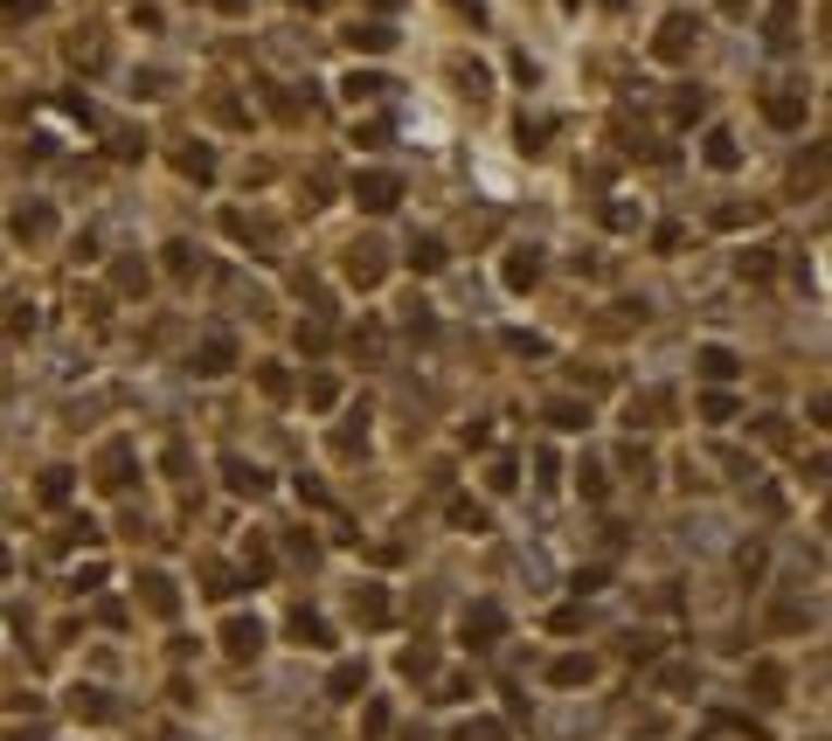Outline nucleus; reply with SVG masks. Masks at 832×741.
Here are the masks:
<instances>
[{
    "label": "nucleus",
    "instance_id": "7ed1b4c3",
    "mask_svg": "<svg viewBox=\"0 0 832 741\" xmlns=\"http://www.w3.org/2000/svg\"><path fill=\"white\" fill-rule=\"evenodd\" d=\"M354 201H362L368 215H389V208L403 201V181L395 174H354Z\"/></svg>",
    "mask_w": 832,
    "mask_h": 741
},
{
    "label": "nucleus",
    "instance_id": "2eb2a0df",
    "mask_svg": "<svg viewBox=\"0 0 832 741\" xmlns=\"http://www.w3.org/2000/svg\"><path fill=\"white\" fill-rule=\"evenodd\" d=\"M535 277H541V250H514V257H506V292H527Z\"/></svg>",
    "mask_w": 832,
    "mask_h": 741
},
{
    "label": "nucleus",
    "instance_id": "ddd939ff",
    "mask_svg": "<svg viewBox=\"0 0 832 741\" xmlns=\"http://www.w3.org/2000/svg\"><path fill=\"white\" fill-rule=\"evenodd\" d=\"M444 263H451L444 243H430V236H424V243H409V271H416V277H438Z\"/></svg>",
    "mask_w": 832,
    "mask_h": 741
},
{
    "label": "nucleus",
    "instance_id": "0eeeda50",
    "mask_svg": "<svg viewBox=\"0 0 832 741\" xmlns=\"http://www.w3.org/2000/svg\"><path fill=\"white\" fill-rule=\"evenodd\" d=\"M139 603H146L154 617H174V610H181V589L167 582L160 568H146V576H139Z\"/></svg>",
    "mask_w": 832,
    "mask_h": 741
},
{
    "label": "nucleus",
    "instance_id": "49530a36",
    "mask_svg": "<svg viewBox=\"0 0 832 741\" xmlns=\"http://www.w3.org/2000/svg\"><path fill=\"white\" fill-rule=\"evenodd\" d=\"M0 8H8V14H35V8H42V0H0Z\"/></svg>",
    "mask_w": 832,
    "mask_h": 741
},
{
    "label": "nucleus",
    "instance_id": "4468645a",
    "mask_svg": "<svg viewBox=\"0 0 832 741\" xmlns=\"http://www.w3.org/2000/svg\"><path fill=\"white\" fill-rule=\"evenodd\" d=\"M701 160L714 166V174H729V166H735V160H743V146H735V139H729V132H708V139H701Z\"/></svg>",
    "mask_w": 832,
    "mask_h": 741
},
{
    "label": "nucleus",
    "instance_id": "f8f14e48",
    "mask_svg": "<svg viewBox=\"0 0 832 741\" xmlns=\"http://www.w3.org/2000/svg\"><path fill=\"white\" fill-rule=\"evenodd\" d=\"M382 271H389V257L375 250V243H362V250L347 257V277H354V284H382Z\"/></svg>",
    "mask_w": 832,
    "mask_h": 741
},
{
    "label": "nucleus",
    "instance_id": "c756f323",
    "mask_svg": "<svg viewBox=\"0 0 832 741\" xmlns=\"http://www.w3.org/2000/svg\"><path fill=\"white\" fill-rule=\"evenodd\" d=\"M430 665H438V652H430V644H409V652H403V672H409V679H424Z\"/></svg>",
    "mask_w": 832,
    "mask_h": 741
},
{
    "label": "nucleus",
    "instance_id": "37998d69",
    "mask_svg": "<svg viewBox=\"0 0 832 741\" xmlns=\"http://www.w3.org/2000/svg\"><path fill=\"white\" fill-rule=\"evenodd\" d=\"M603 582H611V576H603V568H583V576H576V596H597Z\"/></svg>",
    "mask_w": 832,
    "mask_h": 741
},
{
    "label": "nucleus",
    "instance_id": "6ab92c4d",
    "mask_svg": "<svg viewBox=\"0 0 832 741\" xmlns=\"http://www.w3.org/2000/svg\"><path fill=\"white\" fill-rule=\"evenodd\" d=\"M694 409H701V423H714V430H722V423H735V395H729V388H708Z\"/></svg>",
    "mask_w": 832,
    "mask_h": 741
},
{
    "label": "nucleus",
    "instance_id": "412c9836",
    "mask_svg": "<svg viewBox=\"0 0 832 741\" xmlns=\"http://www.w3.org/2000/svg\"><path fill=\"white\" fill-rule=\"evenodd\" d=\"M222 479H230V492H250V499H257V492H271V479H264L257 465H243V458H230V471H222Z\"/></svg>",
    "mask_w": 832,
    "mask_h": 741
},
{
    "label": "nucleus",
    "instance_id": "de8ad7c7",
    "mask_svg": "<svg viewBox=\"0 0 832 741\" xmlns=\"http://www.w3.org/2000/svg\"><path fill=\"white\" fill-rule=\"evenodd\" d=\"M216 8H222V14H236V8H250V0H216Z\"/></svg>",
    "mask_w": 832,
    "mask_h": 741
},
{
    "label": "nucleus",
    "instance_id": "f257e3e1",
    "mask_svg": "<svg viewBox=\"0 0 832 741\" xmlns=\"http://www.w3.org/2000/svg\"><path fill=\"white\" fill-rule=\"evenodd\" d=\"M458 638L472 644V652H493V644L506 638V610L493 596H479V603H465V617H458Z\"/></svg>",
    "mask_w": 832,
    "mask_h": 741
},
{
    "label": "nucleus",
    "instance_id": "cd10ccee",
    "mask_svg": "<svg viewBox=\"0 0 832 741\" xmlns=\"http://www.w3.org/2000/svg\"><path fill=\"white\" fill-rule=\"evenodd\" d=\"M694 687H701L694 665H666V672H659V693H694Z\"/></svg>",
    "mask_w": 832,
    "mask_h": 741
},
{
    "label": "nucleus",
    "instance_id": "864d4df0",
    "mask_svg": "<svg viewBox=\"0 0 832 741\" xmlns=\"http://www.w3.org/2000/svg\"><path fill=\"white\" fill-rule=\"evenodd\" d=\"M472 8H479V0H472Z\"/></svg>",
    "mask_w": 832,
    "mask_h": 741
},
{
    "label": "nucleus",
    "instance_id": "9b49d317",
    "mask_svg": "<svg viewBox=\"0 0 832 741\" xmlns=\"http://www.w3.org/2000/svg\"><path fill=\"white\" fill-rule=\"evenodd\" d=\"M56 230V208L49 201H22L14 208V236H49Z\"/></svg>",
    "mask_w": 832,
    "mask_h": 741
},
{
    "label": "nucleus",
    "instance_id": "e433bc0d",
    "mask_svg": "<svg viewBox=\"0 0 832 741\" xmlns=\"http://www.w3.org/2000/svg\"><path fill=\"white\" fill-rule=\"evenodd\" d=\"M354 146H389V125L382 119H362V125H354Z\"/></svg>",
    "mask_w": 832,
    "mask_h": 741
},
{
    "label": "nucleus",
    "instance_id": "79ce46f5",
    "mask_svg": "<svg viewBox=\"0 0 832 741\" xmlns=\"http://www.w3.org/2000/svg\"><path fill=\"white\" fill-rule=\"evenodd\" d=\"M535 479H541V485L562 479V458H555V450H541V458H535Z\"/></svg>",
    "mask_w": 832,
    "mask_h": 741
},
{
    "label": "nucleus",
    "instance_id": "6e6552de",
    "mask_svg": "<svg viewBox=\"0 0 832 741\" xmlns=\"http://www.w3.org/2000/svg\"><path fill=\"white\" fill-rule=\"evenodd\" d=\"M285 638H292V644H313V652H333V631H327V617H313L306 603H298V610H292Z\"/></svg>",
    "mask_w": 832,
    "mask_h": 741
},
{
    "label": "nucleus",
    "instance_id": "a19ab883",
    "mask_svg": "<svg viewBox=\"0 0 832 741\" xmlns=\"http://www.w3.org/2000/svg\"><path fill=\"white\" fill-rule=\"evenodd\" d=\"M362 728H368V734H389V700H368V714H362Z\"/></svg>",
    "mask_w": 832,
    "mask_h": 741
},
{
    "label": "nucleus",
    "instance_id": "c03bdc74",
    "mask_svg": "<svg viewBox=\"0 0 832 741\" xmlns=\"http://www.w3.org/2000/svg\"><path fill=\"white\" fill-rule=\"evenodd\" d=\"M77 589H105V561H90V568H77V576H70Z\"/></svg>",
    "mask_w": 832,
    "mask_h": 741
},
{
    "label": "nucleus",
    "instance_id": "f704fd0d",
    "mask_svg": "<svg viewBox=\"0 0 832 741\" xmlns=\"http://www.w3.org/2000/svg\"><path fill=\"white\" fill-rule=\"evenodd\" d=\"M167 271H174V277H195V250H187V243H167Z\"/></svg>",
    "mask_w": 832,
    "mask_h": 741
},
{
    "label": "nucleus",
    "instance_id": "aec40b11",
    "mask_svg": "<svg viewBox=\"0 0 832 741\" xmlns=\"http://www.w3.org/2000/svg\"><path fill=\"white\" fill-rule=\"evenodd\" d=\"M763 111H770V125H784V132L805 125V98H791V90H778V98H770Z\"/></svg>",
    "mask_w": 832,
    "mask_h": 741
},
{
    "label": "nucleus",
    "instance_id": "c85d7f7f",
    "mask_svg": "<svg viewBox=\"0 0 832 741\" xmlns=\"http://www.w3.org/2000/svg\"><path fill=\"white\" fill-rule=\"evenodd\" d=\"M306 403H313V409L340 403V382H333V374H313V382H306Z\"/></svg>",
    "mask_w": 832,
    "mask_h": 741
},
{
    "label": "nucleus",
    "instance_id": "09e8293b",
    "mask_svg": "<svg viewBox=\"0 0 832 741\" xmlns=\"http://www.w3.org/2000/svg\"><path fill=\"white\" fill-rule=\"evenodd\" d=\"M14 741H49V734H35V728H22V734H14Z\"/></svg>",
    "mask_w": 832,
    "mask_h": 741
},
{
    "label": "nucleus",
    "instance_id": "2f4dec72",
    "mask_svg": "<svg viewBox=\"0 0 832 741\" xmlns=\"http://www.w3.org/2000/svg\"><path fill=\"white\" fill-rule=\"evenodd\" d=\"M506 347H514V354H527V360H541V354H548V339H541V333H521V326H514V333H506Z\"/></svg>",
    "mask_w": 832,
    "mask_h": 741
},
{
    "label": "nucleus",
    "instance_id": "a211bd4d",
    "mask_svg": "<svg viewBox=\"0 0 832 741\" xmlns=\"http://www.w3.org/2000/svg\"><path fill=\"white\" fill-rule=\"evenodd\" d=\"M354 617H362V623H389V589H382V582H368L362 596H354Z\"/></svg>",
    "mask_w": 832,
    "mask_h": 741
},
{
    "label": "nucleus",
    "instance_id": "39448f33",
    "mask_svg": "<svg viewBox=\"0 0 832 741\" xmlns=\"http://www.w3.org/2000/svg\"><path fill=\"white\" fill-rule=\"evenodd\" d=\"M222 652H230V658H257L264 652V623L257 617H230V623H222Z\"/></svg>",
    "mask_w": 832,
    "mask_h": 741
},
{
    "label": "nucleus",
    "instance_id": "393cba45",
    "mask_svg": "<svg viewBox=\"0 0 832 741\" xmlns=\"http://www.w3.org/2000/svg\"><path fill=\"white\" fill-rule=\"evenodd\" d=\"M458 741H506V720L479 714V720H465V728H458Z\"/></svg>",
    "mask_w": 832,
    "mask_h": 741
},
{
    "label": "nucleus",
    "instance_id": "a878e982",
    "mask_svg": "<svg viewBox=\"0 0 832 741\" xmlns=\"http://www.w3.org/2000/svg\"><path fill=\"white\" fill-rule=\"evenodd\" d=\"M181 174L208 181V174H216V153H208V146H181Z\"/></svg>",
    "mask_w": 832,
    "mask_h": 741
},
{
    "label": "nucleus",
    "instance_id": "c9c22d12",
    "mask_svg": "<svg viewBox=\"0 0 832 741\" xmlns=\"http://www.w3.org/2000/svg\"><path fill=\"white\" fill-rule=\"evenodd\" d=\"M375 90H382V77H375V70H354V77H347V98H354V104L375 98Z\"/></svg>",
    "mask_w": 832,
    "mask_h": 741
},
{
    "label": "nucleus",
    "instance_id": "7c9ffc66",
    "mask_svg": "<svg viewBox=\"0 0 832 741\" xmlns=\"http://www.w3.org/2000/svg\"><path fill=\"white\" fill-rule=\"evenodd\" d=\"M514 479H521L514 458H493V465H486V485H493V492H514Z\"/></svg>",
    "mask_w": 832,
    "mask_h": 741
},
{
    "label": "nucleus",
    "instance_id": "20e7f679",
    "mask_svg": "<svg viewBox=\"0 0 832 741\" xmlns=\"http://www.w3.org/2000/svg\"><path fill=\"white\" fill-rule=\"evenodd\" d=\"M230 368H236V333H208L201 354H195V374H201V382H216V374H230Z\"/></svg>",
    "mask_w": 832,
    "mask_h": 741
},
{
    "label": "nucleus",
    "instance_id": "423d86ee",
    "mask_svg": "<svg viewBox=\"0 0 832 741\" xmlns=\"http://www.w3.org/2000/svg\"><path fill=\"white\" fill-rule=\"evenodd\" d=\"M590 679H597V658L590 652H562L555 665H548V687H570L576 693V687H590Z\"/></svg>",
    "mask_w": 832,
    "mask_h": 741
},
{
    "label": "nucleus",
    "instance_id": "f3484780",
    "mask_svg": "<svg viewBox=\"0 0 832 741\" xmlns=\"http://www.w3.org/2000/svg\"><path fill=\"white\" fill-rule=\"evenodd\" d=\"M70 714H77V720H111V693L77 687V693H70Z\"/></svg>",
    "mask_w": 832,
    "mask_h": 741
},
{
    "label": "nucleus",
    "instance_id": "3c124183",
    "mask_svg": "<svg viewBox=\"0 0 832 741\" xmlns=\"http://www.w3.org/2000/svg\"><path fill=\"white\" fill-rule=\"evenodd\" d=\"M292 8H319V0H292Z\"/></svg>",
    "mask_w": 832,
    "mask_h": 741
},
{
    "label": "nucleus",
    "instance_id": "58836bf2",
    "mask_svg": "<svg viewBox=\"0 0 832 741\" xmlns=\"http://www.w3.org/2000/svg\"><path fill=\"white\" fill-rule=\"evenodd\" d=\"M756 215H763V208H743V201H729V208H722L714 222H722V230H743V222H756Z\"/></svg>",
    "mask_w": 832,
    "mask_h": 741
},
{
    "label": "nucleus",
    "instance_id": "dca6fc26",
    "mask_svg": "<svg viewBox=\"0 0 832 741\" xmlns=\"http://www.w3.org/2000/svg\"><path fill=\"white\" fill-rule=\"evenodd\" d=\"M451 527H458V534H486V527H493V512H486L479 499H451Z\"/></svg>",
    "mask_w": 832,
    "mask_h": 741
},
{
    "label": "nucleus",
    "instance_id": "1a4fd4ad",
    "mask_svg": "<svg viewBox=\"0 0 832 741\" xmlns=\"http://www.w3.org/2000/svg\"><path fill=\"white\" fill-rule=\"evenodd\" d=\"M735 374H743V360H735L729 347H701V382L708 388H729Z\"/></svg>",
    "mask_w": 832,
    "mask_h": 741
},
{
    "label": "nucleus",
    "instance_id": "8fccbe9b",
    "mask_svg": "<svg viewBox=\"0 0 832 741\" xmlns=\"http://www.w3.org/2000/svg\"><path fill=\"white\" fill-rule=\"evenodd\" d=\"M8 568H14V555H8V547H0V576H8Z\"/></svg>",
    "mask_w": 832,
    "mask_h": 741
},
{
    "label": "nucleus",
    "instance_id": "5701e85b",
    "mask_svg": "<svg viewBox=\"0 0 832 741\" xmlns=\"http://www.w3.org/2000/svg\"><path fill=\"white\" fill-rule=\"evenodd\" d=\"M70 485H77V471H63V465H56V471H42V485H35V492H42V506H63V499H70Z\"/></svg>",
    "mask_w": 832,
    "mask_h": 741
},
{
    "label": "nucleus",
    "instance_id": "9d476101",
    "mask_svg": "<svg viewBox=\"0 0 832 741\" xmlns=\"http://www.w3.org/2000/svg\"><path fill=\"white\" fill-rule=\"evenodd\" d=\"M362 687H368V665H362V658H340L333 679H327V693H333V700H362Z\"/></svg>",
    "mask_w": 832,
    "mask_h": 741
},
{
    "label": "nucleus",
    "instance_id": "f03ea898",
    "mask_svg": "<svg viewBox=\"0 0 832 741\" xmlns=\"http://www.w3.org/2000/svg\"><path fill=\"white\" fill-rule=\"evenodd\" d=\"M694 35H701V22H694V14H666V22H659V35H652V55H659V63H687V55H694Z\"/></svg>",
    "mask_w": 832,
    "mask_h": 741
},
{
    "label": "nucleus",
    "instance_id": "72a5a7b5",
    "mask_svg": "<svg viewBox=\"0 0 832 741\" xmlns=\"http://www.w3.org/2000/svg\"><path fill=\"white\" fill-rule=\"evenodd\" d=\"M638 222H646V208H638V201H611V230H638Z\"/></svg>",
    "mask_w": 832,
    "mask_h": 741
},
{
    "label": "nucleus",
    "instance_id": "603ef678",
    "mask_svg": "<svg viewBox=\"0 0 832 741\" xmlns=\"http://www.w3.org/2000/svg\"><path fill=\"white\" fill-rule=\"evenodd\" d=\"M603 8H624V0H603Z\"/></svg>",
    "mask_w": 832,
    "mask_h": 741
},
{
    "label": "nucleus",
    "instance_id": "473e14b6",
    "mask_svg": "<svg viewBox=\"0 0 832 741\" xmlns=\"http://www.w3.org/2000/svg\"><path fill=\"white\" fill-rule=\"evenodd\" d=\"M555 430H590V409H583V403H555Z\"/></svg>",
    "mask_w": 832,
    "mask_h": 741
},
{
    "label": "nucleus",
    "instance_id": "4be33fe9",
    "mask_svg": "<svg viewBox=\"0 0 832 741\" xmlns=\"http://www.w3.org/2000/svg\"><path fill=\"white\" fill-rule=\"evenodd\" d=\"M347 42H354V49H368V55H382V49H395V28H389V22H368V28H354Z\"/></svg>",
    "mask_w": 832,
    "mask_h": 741
},
{
    "label": "nucleus",
    "instance_id": "b1692460",
    "mask_svg": "<svg viewBox=\"0 0 832 741\" xmlns=\"http://www.w3.org/2000/svg\"><path fill=\"white\" fill-rule=\"evenodd\" d=\"M125 465H132V450H125V444H105V465H98V479H105V485H125Z\"/></svg>",
    "mask_w": 832,
    "mask_h": 741
},
{
    "label": "nucleus",
    "instance_id": "bb28decb",
    "mask_svg": "<svg viewBox=\"0 0 832 741\" xmlns=\"http://www.w3.org/2000/svg\"><path fill=\"white\" fill-rule=\"evenodd\" d=\"M791 22H798V0H770V42H784Z\"/></svg>",
    "mask_w": 832,
    "mask_h": 741
},
{
    "label": "nucleus",
    "instance_id": "a18cd8bd",
    "mask_svg": "<svg viewBox=\"0 0 832 741\" xmlns=\"http://www.w3.org/2000/svg\"><path fill=\"white\" fill-rule=\"evenodd\" d=\"M743 277H770V250H749L743 257Z\"/></svg>",
    "mask_w": 832,
    "mask_h": 741
},
{
    "label": "nucleus",
    "instance_id": "ea45409f",
    "mask_svg": "<svg viewBox=\"0 0 832 741\" xmlns=\"http://www.w3.org/2000/svg\"><path fill=\"white\" fill-rule=\"evenodd\" d=\"M257 388H264V395H285L292 374H285V368H257Z\"/></svg>",
    "mask_w": 832,
    "mask_h": 741
},
{
    "label": "nucleus",
    "instance_id": "4c0bfd02",
    "mask_svg": "<svg viewBox=\"0 0 832 741\" xmlns=\"http://www.w3.org/2000/svg\"><path fill=\"white\" fill-rule=\"evenodd\" d=\"M756 693H763V700L784 693V672H778V665H756Z\"/></svg>",
    "mask_w": 832,
    "mask_h": 741
}]
</instances>
